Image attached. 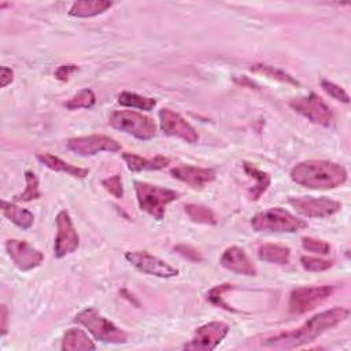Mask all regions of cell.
I'll return each instance as SVG.
<instances>
[{
	"label": "cell",
	"mask_w": 351,
	"mask_h": 351,
	"mask_svg": "<svg viewBox=\"0 0 351 351\" xmlns=\"http://www.w3.org/2000/svg\"><path fill=\"white\" fill-rule=\"evenodd\" d=\"M289 107L298 114L307 118L311 123L329 128L335 123L333 110L317 93L310 92L307 96H299L289 100Z\"/></svg>",
	"instance_id": "7"
},
{
	"label": "cell",
	"mask_w": 351,
	"mask_h": 351,
	"mask_svg": "<svg viewBox=\"0 0 351 351\" xmlns=\"http://www.w3.org/2000/svg\"><path fill=\"white\" fill-rule=\"evenodd\" d=\"M291 178L310 189H333L347 181V170L336 162L308 159L291 169Z\"/></svg>",
	"instance_id": "2"
},
{
	"label": "cell",
	"mask_w": 351,
	"mask_h": 351,
	"mask_svg": "<svg viewBox=\"0 0 351 351\" xmlns=\"http://www.w3.org/2000/svg\"><path fill=\"white\" fill-rule=\"evenodd\" d=\"M233 288H234V287H233L232 284H228V282H226V284L217 285V287L211 288V289L207 292V300H208L211 304H214V306H217V307H221V308H223V310H226V311L237 313L239 310H236L234 307H232L229 303H226V302L223 300V293L232 291Z\"/></svg>",
	"instance_id": "30"
},
{
	"label": "cell",
	"mask_w": 351,
	"mask_h": 351,
	"mask_svg": "<svg viewBox=\"0 0 351 351\" xmlns=\"http://www.w3.org/2000/svg\"><path fill=\"white\" fill-rule=\"evenodd\" d=\"M219 263L229 271L243 276H256L255 265L240 247L233 245L226 248L221 256Z\"/></svg>",
	"instance_id": "17"
},
{
	"label": "cell",
	"mask_w": 351,
	"mask_h": 351,
	"mask_svg": "<svg viewBox=\"0 0 351 351\" xmlns=\"http://www.w3.org/2000/svg\"><path fill=\"white\" fill-rule=\"evenodd\" d=\"M101 185L115 199H122L123 197V185H122L121 174H114L111 177H107V178L101 180Z\"/></svg>",
	"instance_id": "33"
},
{
	"label": "cell",
	"mask_w": 351,
	"mask_h": 351,
	"mask_svg": "<svg viewBox=\"0 0 351 351\" xmlns=\"http://www.w3.org/2000/svg\"><path fill=\"white\" fill-rule=\"evenodd\" d=\"M70 151L80 156H93L99 152H117L121 151V144L104 134H90L82 137H71L66 141Z\"/></svg>",
	"instance_id": "10"
},
{
	"label": "cell",
	"mask_w": 351,
	"mask_h": 351,
	"mask_svg": "<svg viewBox=\"0 0 351 351\" xmlns=\"http://www.w3.org/2000/svg\"><path fill=\"white\" fill-rule=\"evenodd\" d=\"M0 318H1V325H0V329H1V336H4L7 333V322H8V308L5 304H1V308H0Z\"/></svg>",
	"instance_id": "38"
},
{
	"label": "cell",
	"mask_w": 351,
	"mask_h": 351,
	"mask_svg": "<svg viewBox=\"0 0 351 351\" xmlns=\"http://www.w3.org/2000/svg\"><path fill=\"white\" fill-rule=\"evenodd\" d=\"M251 226L256 232L295 233L306 229L308 225L304 219L298 218L282 207H271L255 214L251 218Z\"/></svg>",
	"instance_id": "3"
},
{
	"label": "cell",
	"mask_w": 351,
	"mask_h": 351,
	"mask_svg": "<svg viewBox=\"0 0 351 351\" xmlns=\"http://www.w3.org/2000/svg\"><path fill=\"white\" fill-rule=\"evenodd\" d=\"M170 174L176 180H180L181 182H185L186 185L195 189H200L206 186L207 184L213 182L217 177V173L214 169L191 166V165H181V166L173 167L170 169Z\"/></svg>",
	"instance_id": "16"
},
{
	"label": "cell",
	"mask_w": 351,
	"mask_h": 351,
	"mask_svg": "<svg viewBox=\"0 0 351 351\" xmlns=\"http://www.w3.org/2000/svg\"><path fill=\"white\" fill-rule=\"evenodd\" d=\"M174 251H177L180 255H182L184 258L193 261V262H200L202 261V255L199 254L197 250H195L191 245H185V244H180L174 247Z\"/></svg>",
	"instance_id": "36"
},
{
	"label": "cell",
	"mask_w": 351,
	"mask_h": 351,
	"mask_svg": "<svg viewBox=\"0 0 351 351\" xmlns=\"http://www.w3.org/2000/svg\"><path fill=\"white\" fill-rule=\"evenodd\" d=\"M184 211L192 222L203 223V225H215L217 223V217H215L214 211L211 208H208L207 206L188 203L184 206Z\"/></svg>",
	"instance_id": "27"
},
{
	"label": "cell",
	"mask_w": 351,
	"mask_h": 351,
	"mask_svg": "<svg viewBox=\"0 0 351 351\" xmlns=\"http://www.w3.org/2000/svg\"><path fill=\"white\" fill-rule=\"evenodd\" d=\"M300 263H302V267L304 270H308V271H325L329 267H332L330 261H326V259H322V258H318V256L304 255V256L300 258Z\"/></svg>",
	"instance_id": "32"
},
{
	"label": "cell",
	"mask_w": 351,
	"mask_h": 351,
	"mask_svg": "<svg viewBox=\"0 0 351 351\" xmlns=\"http://www.w3.org/2000/svg\"><path fill=\"white\" fill-rule=\"evenodd\" d=\"M1 213L8 221H11L14 225L23 230L30 229L34 223V215L29 210L22 208L15 203L1 200Z\"/></svg>",
	"instance_id": "23"
},
{
	"label": "cell",
	"mask_w": 351,
	"mask_h": 351,
	"mask_svg": "<svg viewBox=\"0 0 351 351\" xmlns=\"http://www.w3.org/2000/svg\"><path fill=\"white\" fill-rule=\"evenodd\" d=\"M96 103V96L93 93L92 89H82L80 92H77L71 99H69L66 101V108L70 111L74 110H80V108H90L93 107Z\"/></svg>",
	"instance_id": "29"
},
{
	"label": "cell",
	"mask_w": 351,
	"mask_h": 351,
	"mask_svg": "<svg viewBox=\"0 0 351 351\" xmlns=\"http://www.w3.org/2000/svg\"><path fill=\"white\" fill-rule=\"evenodd\" d=\"M74 322L85 326L96 340L112 344H121L128 340V333L125 330L118 328L115 324H112L110 319L103 317L97 310L92 307L80 311L75 315Z\"/></svg>",
	"instance_id": "5"
},
{
	"label": "cell",
	"mask_w": 351,
	"mask_h": 351,
	"mask_svg": "<svg viewBox=\"0 0 351 351\" xmlns=\"http://www.w3.org/2000/svg\"><path fill=\"white\" fill-rule=\"evenodd\" d=\"M75 71H78V66L74 64V63H67V64H60L56 71H55V78L62 81V82H66L69 81L70 75L74 74Z\"/></svg>",
	"instance_id": "35"
},
{
	"label": "cell",
	"mask_w": 351,
	"mask_h": 351,
	"mask_svg": "<svg viewBox=\"0 0 351 351\" xmlns=\"http://www.w3.org/2000/svg\"><path fill=\"white\" fill-rule=\"evenodd\" d=\"M234 82H237V84H239V85H241V86H250V88H255V89H256V85H255L251 80H248L247 77L234 78Z\"/></svg>",
	"instance_id": "39"
},
{
	"label": "cell",
	"mask_w": 351,
	"mask_h": 351,
	"mask_svg": "<svg viewBox=\"0 0 351 351\" xmlns=\"http://www.w3.org/2000/svg\"><path fill=\"white\" fill-rule=\"evenodd\" d=\"M56 237L53 244V254L56 258H63L73 254L80 245V236L74 228L73 219L66 210L56 215Z\"/></svg>",
	"instance_id": "11"
},
{
	"label": "cell",
	"mask_w": 351,
	"mask_h": 351,
	"mask_svg": "<svg viewBox=\"0 0 351 351\" xmlns=\"http://www.w3.org/2000/svg\"><path fill=\"white\" fill-rule=\"evenodd\" d=\"M300 243H302V247L306 251H310V252L326 255L330 251V245L326 241L321 240V239H315V237H310V236H303Z\"/></svg>",
	"instance_id": "31"
},
{
	"label": "cell",
	"mask_w": 351,
	"mask_h": 351,
	"mask_svg": "<svg viewBox=\"0 0 351 351\" xmlns=\"http://www.w3.org/2000/svg\"><path fill=\"white\" fill-rule=\"evenodd\" d=\"M125 258L129 263H132L137 270L162 277V278H169V277H176L178 276V269L171 266L170 263L165 262L163 259L151 255L147 251H128L125 254Z\"/></svg>",
	"instance_id": "13"
},
{
	"label": "cell",
	"mask_w": 351,
	"mask_h": 351,
	"mask_svg": "<svg viewBox=\"0 0 351 351\" xmlns=\"http://www.w3.org/2000/svg\"><path fill=\"white\" fill-rule=\"evenodd\" d=\"M96 344L82 329L70 328L63 335L62 350L63 351H89L95 350Z\"/></svg>",
	"instance_id": "22"
},
{
	"label": "cell",
	"mask_w": 351,
	"mask_h": 351,
	"mask_svg": "<svg viewBox=\"0 0 351 351\" xmlns=\"http://www.w3.org/2000/svg\"><path fill=\"white\" fill-rule=\"evenodd\" d=\"M25 181H26V188L22 193L16 195L14 197L15 202H32V200H36V199H40L41 197V192H40V188H38V178L37 176L30 171V170H26L25 171Z\"/></svg>",
	"instance_id": "28"
},
{
	"label": "cell",
	"mask_w": 351,
	"mask_h": 351,
	"mask_svg": "<svg viewBox=\"0 0 351 351\" xmlns=\"http://www.w3.org/2000/svg\"><path fill=\"white\" fill-rule=\"evenodd\" d=\"M241 166H243L244 173L251 180L255 181V184L250 188V192H248L250 193V199L251 200H258L266 192V189L269 188V185L271 182V177H270L269 173L258 169L255 165H252L250 162H243Z\"/></svg>",
	"instance_id": "21"
},
{
	"label": "cell",
	"mask_w": 351,
	"mask_h": 351,
	"mask_svg": "<svg viewBox=\"0 0 351 351\" xmlns=\"http://www.w3.org/2000/svg\"><path fill=\"white\" fill-rule=\"evenodd\" d=\"M333 292L335 288L332 285L295 288L289 293L288 310L291 314H304L322 304L329 296H332Z\"/></svg>",
	"instance_id": "8"
},
{
	"label": "cell",
	"mask_w": 351,
	"mask_h": 351,
	"mask_svg": "<svg viewBox=\"0 0 351 351\" xmlns=\"http://www.w3.org/2000/svg\"><path fill=\"white\" fill-rule=\"evenodd\" d=\"M350 315L348 308L333 307L325 311H321L311 318H308L299 328L281 332L278 335L270 336L262 341L265 347L270 348H296L302 347L310 341H314L326 330L335 328L340 322L346 321Z\"/></svg>",
	"instance_id": "1"
},
{
	"label": "cell",
	"mask_w": 351,
	"mask_h": 351,
	"mask_svg": "<svg viewBox=\"0 0 351 351\" xmlns=\"http://www.w3.org/2000/svg\"><path fill=\"white\" fill-rule=\"evenodd\" d=\"M108 123L114 129L132 134L138 140H149L156 134L154 119L133 110L114 111L108 118Z\"/></svg>",
	"instance_id": "6"
},
{
	"label": "cell",
	"mask_w": 351,
	"mask_h": 351,
	"mask_svg": "<svg viewBox=\"0 0 351 351\" xmlns=\"http://www.w3.org/2000/svg\"><path fill=\"white\" fill-rule=\"evenodd\" d=\"M321 88L330 96L333 97L335 100H339L341 103H348L350 101V96L348 93L339 85H336L335 82L332 81H328V80H322L321 81Z\"/></svg>",
	"instance_id": "34"
},
{
	"label": "cell",
	"mask_w": 351,
	"mask_h": 351,
	"mask_svg": "<svg viewBox=\"0 0 351 351\" xmlns=\"http://www.w3.org/2000/svg\"><path fill=\"white\" fill-rule=\"evenodd\" d=\"M288 203L303 217L307 218H326L340 211L341 203L326 196L321 197H311V196H302V197H291Z\"/></svg>",
	"instance_id": "12"
},
{
	"label": "cell",
	"mask_w": 351,
	"mask_h": 351,
	"mask_svg": "<svg viewBox=\"0 0 351 351\" xmlns=\"http://www.w3.org/2000/svg\"><path fill=\"white\" fill-rule=\"evenodd\" d=\"M5 250L15 267L21 271H29L41 265L44 255L25 240L10 239L5 241Z\"/></svg>",
	"instance_id": "14"
},
{
	"label": "cell",
	"mask_w": 351,
	"mask_h": 351,
	"mask_svg": "<svg viewBox=\"0 0 351 351\" xmlns=\"http://www.w3.org/2000/svg\"><path fill=\"white\" fill-rule=\"evenodd\" d=\"M134 189H136V196H137L140 210L145 211L147 214L154 217L156 221L163 219L167 204L173 203L180 196V193L173 189L163 188L159 185H152L144 181H136Z\"/></svg>",
	"instance_id": "4"
},
{
	"label": "cell",
	"mask_w": 351,
	"mask_h": 351,
	"mask_svg": "<svg viewBox=\"0 0 351 351\" xmlns=\"http://www.w3.org/2000/svg\"><path fill=\"white\" fill-rule=\"evenodd\" d=\"M122 159L125 160L128 169L130 171H141V170H160L165 169L170 163L169 156L156 155L155 158H143L137 154L123 152Z\"/></svg>",
	"instance_id": "18"
},
{
	"label": "cell",
	"mask_w": 351,
	"mask_h": 351,
	"mask_svg": "<svg viewBox=\"0 0 351 351\" xmlns=\"http://www.w3.org/2000/svg\"><path fill=\"white\" fill-rule=\"evenodd\" d=\"M258 258L261 261H265V262H269V263H276V265L285 266V265L289 263L291 250L285 245L266 243V244L259 245Z\"/></svg>",
	"instance_id": "24"
},
{
	"label": "cell",
	"mask_w": 351,
	"mask_h": 351,
	"mask_svg": "<svg viewBox=\"0 0 351 351\" xmlns=\"http://www.w3.org/2000/svg\"><path fill=\"white\" fill-rule=\"evenodd\" d=\"M229 325L221 321H213L196 328L192 339L184 346L185 350L192 351H211L229 333Z\"/></svg>",
	"instance_id": "9"
},
{
	"label": "cell",
	"mask_w": 351,
	"mask_h": 351,
	"mask_svg": "<svg viewBox=\"0 0 351 351\" xmlns=\"http://www.w3.org/2000/svg\"><path fill=\"white\" fill-rule=\"evenodd\" d=\"M250 70L255 74H262L270 80H276L278 82H282V84H288V85H293V86H299V81L292 77L291 74H288L287 71L278 69V67H274L271 64H266V63H255V64H251Z\"/></svg>",
	"instance_id": "25"
},
{
	"label": "cell",
	"mask_w": 351,
	"mask_h": 351,
	"mask_svg": "<svg viewBox=\"0 0 351 351\" xmlns=\"http://www.w3.org/2000/svg\"><path fill=\"white\" fill-rule=\"evenodd\" d=\"M114 5L108 0H80L73 3L69 10V15L75 18H92L100 15Z\"/></svg>",
	"instance_id": "20"
},
{
	"label": "cell",
	"mask_w": 351,
	"mask_h": 351,
	"mask_svg": "<svg viewBox=\"0 0 351 351\" xmlns=\"http://www.w3.org/2000/svg\"><path fill=\"white\" fill-rule=\"evenodd\" d=\"M14 80V71L10 67H1V88H5Z\"/></svg>",
	"instance_id": "37"
},
{
	"label": "cell",
	"mask_w": 351,
	"mask_h": 351,
	"mask_svg": "<svg viewBox=\"0 0 351 351\" xmlns=\"http://www.w3.org/2000/svg\"><path fill=\"white\" fill-rule=\"evenodd\" d=\"M118 103L125 107L138 108L144 111H151L156 106V100L154 97L141 96L138 93L129 92V90H123L118 95Z\"/></svg>",
	"instance_id": "26"
},
{
	"label": "cell",
	"mask_w": 351,
	"mask_h": 351,
	"mask_svg": "<svg viewBox=\"0 0 351 351\" xmlns=\"http://www.w3.org/2000/svg\"><path fill=\"white\" fill-rule=\"evenodd\" d=\"M37 159L48 169L53 170V171H60V173H66L67 176L75 177V178H84L89 174V169H84V167H77L74 165H70L67 162H64L63 159L49 154V152H37L36 154Z\"/></svg>",
	"instance_id": "19"
},
{
	"label": "cell",
	"mask_w": 351,
	"mask_h": 351,
	"mask_svg": "<svg viewBox=\"0 0 351 351\" xmlns=\"http://www.w3.org/2000/svg\"><path fill=\"white\" fill-rule=\"evenodd\" d=\"M159 125L163 133L167 136L178 137L185 143L195 144L199 140L196 129L181 114L170 108H162L159 111Z\"/></svg>",
	"instance_id": "15"
}]
</instances>
